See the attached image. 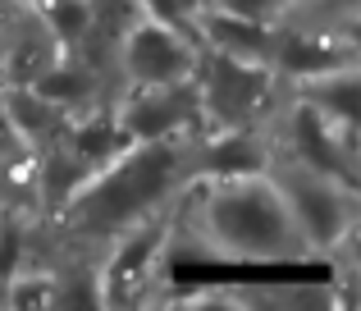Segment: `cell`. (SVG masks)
<instances>
[{"instance_id":"obj_1","label":"cell","mask_w":361,"mask_h":311,"mask_svg":"<svg viewBox=\"0 0 361 311\" xmlns=\"http://www.w3.org/2000/svg\"><path fill=\"white\" fill-rule=\"evenodd\" d=\"M183 188L188 142H133L115 160L92 169L42 224H60L64 243H73L78 252H101L128 224L174 206Z\"/></svg>"},{"instance_id":"obj_2","label":"cell","mask_w":361,"mask_h":311,"mask_svg":"<svg viewBox=\"0 0 361 311\" xmlns=\"http://www.w3.org/2000/svg\"><path fill=\"white\" fill-rule=\"evenodd\" d=\"M197 197L174 202V215L188 220L192 243L215 261H247V266H288V261H311L298 224L288 215L279 183L270 169L233 178H188Z\"/></svg>"},{"instance_id":"obj_3","label":"cell","mask_w":361,"mask_h":311,"mask_svg":"<svg viewBox=\"0 0 361 311\" xmlns=\"http://www.w3.org/2000/svg\"><path fill=\"white\" fill-rule=\"evenodd\" d=\"M197 106L206 128H270L288 101V83L256 60L206 51L197 55Z\"/></svg>"},{"instance_id":"obj_4","label":"cell","mask_w":361,"mask_h":311,"mask_svg":"<svg viewBox=\"0 0 361 311\" xmlns=\"http://www.w3.org/2000/svg\"><path fill=\"white\" fill-rule=\"evenodd\" d=\"M270 178L279 183L288 215L298 224L302 243H307L311 261L316 257H338L343 248H353L357 238V188L343 178L311 169L302 160L288 156H270Z\"/></svg>"},{"instance_id":"obj_5","label":"cell","mask_w":361,"mask_h":311,"mask_svg":"<svg viewBox=\"0 0 361 311\" xmlns=\"http://www.w3.org/2000/svg\"><path fill=\"white\" fill-rule=\"evenodd\" d=\"M202 42L174 23L137 14L115 42V78L119 87H174L192 83Z\"/></svg>"},{"instance_id":"obj_6","label":"cell","mask_w":361,"mask_h":311,"mask_svg":"<svg viewBox=\"0 0 361 311\" xmlns=\"http://www.w3.org/2000/svg\"><path fill=\"white\" fill-rule=\"evenodd\" d=\"M0 110H5L14 138L27 147L32 156H46L64 142L69 133V110H60L55 101H46L37 87H0Z\"/></svg>"},{"instance_id":"obj_7","label":"cell","mask_w":361,"mask_h":311,"mask_svg":"<svg viewBox=\"0 0 361 311\" xmlns=\"http://www.w3.org/2000/svg\"><path fill=\"white\" fill-rule=\"evenodd\" d=\"M288 92L298 101H307L311 110H320L325 119H334V124L357 128V64L298 78V83H288Z\"/></svg>"},{"instance_id":"obj_8","label":"cell","mask_w":361,"mask_h":311,"mask_svg":"<svg viewBox=\"0 0 361 311\" xmlns=\"http://www.w3.org/2000/svg\"><path fill=\"white\" fill-rule=\"evenodd\" d=\"M27 9L42 18V28L60 51H73L92 32V0H32Z\"/></svg>"},{"instance_id":"obj_9","label":"cell","mask_w":361,"mask_h":311,"mask_svg":"<svg viewBox=\"0 0 361 311\" xmlns=\"http://www.w3.org/2000/svg\"><path fill=\"white\" fill-rule=\"evenodd\" d=\"M211 9H224V14H238L247 23H265V28H279L288 18V0H211Z\"/></svg>"},{"instance_id":"obj_10","label":"cell","mask_w":361,"mask_h":311,"mask_svg":"<svg viewBox=\"0 0 361 311\" xmlns=\"http://www.w3.org/2000/svg\"><path fill=\"white\" fill-rule=\"evenodd\" d=\"M0 5H9V9H23V5H32V0H0Z\"/></svg>"},{"instance_id":"obj_11","label":"cell","mask_w":361,"mask_h":311,"mask_svg":"<svg viewBox=\"0 0 361 311\" xmlns=\"http://www.w3.org/2000/svg\"><path fill=\"white\" fill-rule=\"evenodd\" d=\"M0 220H5V206H0Z\"/></svg>"}]
</instances>
